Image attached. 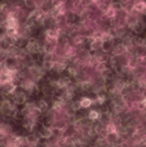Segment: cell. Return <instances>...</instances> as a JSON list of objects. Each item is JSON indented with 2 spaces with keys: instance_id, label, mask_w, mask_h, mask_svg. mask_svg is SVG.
<instances>
[{
  "instance_id": "obj_1",
  "label": "cell",
  "mask_w": 146,
  "mask_h": 147,
  "mask_svg": "<svg viewBox=\"0 0 146 147\" xmlns=\"http://www.w3.org/2000/svg\"><path fill=\"white\" fill-rule=\"evenodd\" d=\"M80 105H81L82 107H84V108H86V107H89L90 105H91V100L88 98H84L83 100L80 102Z\"/></svg>"
},
{
  "instance_id": "obj_2",
  "label": "cell",
  "mask_w": 146,
  "mask_h": 147,
  "mask_svg": "<svg viewBox=\"0 0 146 147\" xmlns=\"http://www.w3.org/2000/svg\"><path fill=\"white\" fill-rule=\"evenodd\" d=\"M10 80V75L9 74H1L0 75V81L2 83H6V82H9Z\"/></svg>"
},
{
  "instance_id": "obj_3",
  "label": "cell",
  "mask_w": 146,
  "mask_h": 147,
  "mask_svg": "<svg viewBox=\"0 0 146 147\" xmlns=\"http://www.w3.org/2000/svg\"><path fill=\"white\" fill-rule=\"evenodd\" d=\"M89 118L90 119H97L98 118V113L96 112V111H91V112L89 113Z\"/></svg>"
},
{
  "instance_id": "obj_4",
  "label": "cell",
  "mask_w": 146,
  "mask_h": 147,
  "mask_svg": "<svg viewBox=\"0 0 146 147\" xmlns=\"http://www.w3.org/2000/svg\"><path fill=\"white\" fill-rule=\"evenodd\" d=\"M143 104H144L145 106H146V99H145V100H143Z\"/></svg>"
}]
</instances>
